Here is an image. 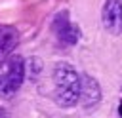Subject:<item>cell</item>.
<instances>
[{
  "instance_id": "6da1fadb",
  "label": "cell",
  "mask_w": 122,
  "mask_h": 118,
  "mask_svg": "<svg viewBox=\"0 0 122 118\" xmlns=\"http://www.w3.org/2000/svg\"><path fill=\"white\" fill-rule=\"evenodd\" d=\"M53 97L59 107H72L80 99V74L69 63H57L51 72Z\"/></svg>"
},
{
  "instance_id": "7a4b0ae2",
  "label": "cell",
  "mask_w": 122,
  "mask_h": 118,
  "mask_svg": "<svg viewBox=\"0 0 122 118\" xmlns=\"http://www.w3.org/2000/svg\"><path fill=\"white\" fill-rule=\"evenodd\" d=\"M25 80V61L21 55H10L0 63V97L11 99Z\"/></svg>"
},
{
  "instance_id": "3957f363",
  "label": "cell",
  "mask_w": 122,
  "mask_h": 118,
  "mask_svg": "<svg viewBox=\"0 0 122 118\" xmlns=\"http://www.w3.org/2000/svg\"><path fill=\"white\" fill-rule=\"evenodd\" d=\"M51 30L61 46H74L80 40V29L71 21L69 11H59L51 21Z\"/></svg>"
},
{
  "instance_id": "277c9868",
  "label": "cell",
  "mask_w": 122,
  "mask_h": 118,
  "mask_svg": "<svg viewBox=\"0 0 122 118\" xmlns=\"http://www.w3.org/2000/svg\"><path fill=\"white\" fill-rule=\"evenodd\" d=\"M101 21L107 32L120 34L122 32V0H105L101 10Z\"/></svg>"
},
{
  "instance_id": "5b68a950",
  "label": "cell",
  "mask_w": 122,
  "mask_h": 118,
  "mask_svg": "<svg viewBox=\"0 0 122 118\" xmlns=\"http://www.w3.org/2000/svg\"><path fill=\"white\" fill-rule=\"evenodd\" d=\"M101 99V89L95 78H92L90 74H82L80 76V99L78 103L84 108H92L99 103Z\"/></svg>"
},
{
  "instance_id": "8992f818",
  "label": "cell",
  "mask_w": 122,
  "mask_h": 118,
  "mask_svg": "<svg viewBox=\"0 0 122 118\" xmlns=\"http://www.w3.org/2000/svg\"><path fill=\"white\" fill-rule=\"evenodd\" d=\"M19 40V32L15 27L11 25H0V63L10 57V53L13 51L15 44Z\"/></svg>"
},
{
  "instance_id": "52a82bcc",
  "label": "cell",
  "mask_w": 122,
  "mask_h": 118,
  "mask_svg": "<svg viewBox=\"0 0 122 118\" xmlns=\"http://www.w3.org/2000/svg\"><path fill=\"white\" fill-rule=\"evenodd\" d=\"M0 118H10L8 112H6V108H2V107H0Z\"/></svg>"
},
{
  "instance_id": "ba28073f",
  "label": "cell",
  "mask_w": 122,
  "mask_h": 118,
  "mask_svg": "<svg viewBox=\"0 0 122 118\" xmlns=\"http://www.w3.org/2000/svg\"><path fill=\"white\" fill-rule=\"evenodd\" d=\"M118 114H120V118H122V99H120V103H118Z\"/></svg>"
}]
</instances>
